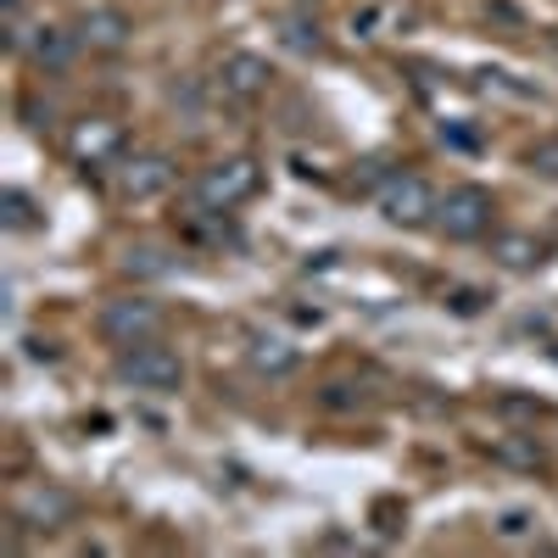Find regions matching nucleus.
<instances>
[{
	"label": "nucleus",
	"instance_id": "f257e3e1",
	"mask_svg": "<svg viewBox=\"0 0 558 558\" xmlns=\"http://www.w3.org/2000/svg\"><path fill=\"white\" fill-rule=\"evenodd\" d=\"M257 184H263L257 157H223V162H213V168L196 173L191 207H196V213H235L241 202L257 196Z\"/></svg>",
	"mask_w": 558,
	"mask_h": 558
},
{
	"label": "nucleus",
	"instance_id": "f03ea898",
	"mask_svg": "<svg viewBox=\"0 0 558 558\" xmlns=\"http://www.w3.org/2000/svg\"><path fill=\"white\" fill-rule=\"evenodd\" d=\"M162 324H168V313H162V302H151V296H112V302L96 313L101 341H112L118 352H123V347H140V341H157Z\"/></svg>",
	"mask_w": 558,
	"mask_h": 558
},
{
	"label": "nucleus",
	"instance_id": "7ed1b4c3",
	"mask_svg": "<svg viewBox=\"0 0 558 558\" xmlns=\"http://www.w3.org/2000/svg\"><path fill=\"white\" fill-rule=\"evenodd\" d=\"M112 375L134 391H179L184 386V363L179 352L157 347V341H140V347H123L118 363H112Z\"/></svg>",
	"mask_w": 558,
	"mask_h": 558
},
{
	"label": "nucleus",
	"instance_id": "20e7f679",
	"mask_svg": "<svg viewBox=\"0 0 558 558\" xmlns=\"http://www.w3.org/2000/svg\"><path fill=\"white\" fill-rule=\"evenodd\" d=\"M492 213H497L492 191H481V184H452L436 207V229L447 241H481V235H492Z\"/></svg>",
	"mask_w": 558,
	"mask_h": 558
},
{
	"label": "nucleus",
	"instance_id": "39448f33",
	"mask_svg": "<svg viewBox=\"0 0 558 558\" xmlns=\"http://www.w3.org/2000/svg\"><path fill=\"white\" fill-rule=\"evenodd\" d=\"M436 207H441V196L418 173H391L380 184V213L391 229H425V223H436Z\"/></svg>",
	"mask_w": 558,
	"mask_h": 558
},
{
	"label": "nucleus",
	"instance_id": "423d86ee",
	"mask_svg": "<svg viewBox=\"0 0 558 558\" xmlns=\"http://www.w3.org/2000/svg\"><path fill=\"white\" fill-rule=\"evenodd\" d=\"M123 151V123L118 118H78L68 129V157L84 168H107Z\"/></svg>",
	"mask_w": 558,
	"mask_h": 558
},
{
	"label": "nucleus",
	"instance_id": "0eeeda50",
	"mask_svg": "<svg viewBox=\"0 0 558 558\" xmlns=\"http://www.w3.org/2000/svg\"><path fill=\"white\" fill-rule=\"evenodd\" d=\"M173 162L162 157V151H146V157H129L123 168H118V196L123 202H151V196H162V191H173Z\"/></svg>",
	"mask_w": 558,
	"mask_h": 558
},
{
	"label": "nucleus",
	"instance_id": "6e6552de",
	"mask_svg": "<svg viewBox=\"0 0 558 558\" xmlns=\"http://www.w3.org/2000/svg\"><path fill=\"white\" fill-rule=\"evenodd\" d=\"M268 78H274V68L263 57H252V51H229L218 62V89H223L229 101H263L268 96Z\"/></svg>",
	"mask_w": 558,
	"mask_h": 558
},
{
	"label": "nucleus",
	"instance_id": "1a4fd4ad",
	"mask_svg": "<svg viewBox=\"0 0 558 558\" xmlns=\"http://www.w3.org/2000/svg\"><path fill=\"white\" fill-rule=\"evenodd\" d=\"M73 520V497L62 486H28L17 497V525L28 531H62Z\"/></svg>",
	"mask_w": 558,
	"mask_h": 558
},
{
	"label": "nucleus",
	"instance_id": "9d476101",
	"mask_svg": "<svg viewBox=\"0 0 558 558\" xmlns=\"http://www.w3.org/2000/svg\"><path fill=\"white\" fill-rule=\"evenodd\" d=\"M129 34H134L129 17L112 12V7H89V12L78 17V45H96V51H123Z\"/></svg>",
	"mask_w": 558,
	"mask_h": 558
},
{
	"label": "nucleus",
	"instance_id": "9b49d317",
	"mask_svg": "<svg viewBox=\"0 0 558 558\" xmlns=\"http://www.w3.org/2000/svg\"><path fill=\"white\" fill-rule=\"evenodd\" d=\"M246 363L257 368V375L279 380V375H291V368L302 363V352H296L286 336H252V347H246Z\"/></svg>",
	"mask_w": 558,
	"mask_h": 558
},
{
	"label": "nucleus",
	"instance_id": "f8f14e48",
	"mask_svg": "<svg viewBox=\"0 0 558 558\" xmlns=\"http://www.w3.org/2000/svg\"><path fill=\"white\" fill-rule=\"evenodd\" d=\"M23 45H28V57H34L39 68L62 73V68L73 62V51H78V34H68V28H34V39H23Z\"/></svg>",
	"mask_w": 558,
	"mask_h": 558
},
{
	"label": "nucleus",
	"instance_id": "ddd939ff",
	"mask_svg": "<svg viewBox=\"0 0 558 558\" xmlns=\"http://www.w3.org/2000/svg\"><path fill=\"white\" fill-rule=\"evenodd\" d=\"M492 257L508 268V274H531V268H542V241L536 235H497L492 241Z\"/></svg>",
	"mask_w": 558,
	"mask_h": 558
},
{
	"label": "nucleus",
	"instance_id": "4468645a",
	"mask_svg": "<svg viewBox=\"0 0 558 558\" xmlns=\"http://www.w3.org/2000/svg\"><path fill=\"white\" fill-rule=\"evenodd\" d=\"M492 458L497 463H514V470H542V447H531V441H497Z\"/></svg>",
	"mask_w": 558,
	"mask_h": 558
},
{
	"label": "nucleus",
	"instance_id": "2eb2a0df",
	"mask_svg": "<svg viewBox=\"0 0 558 558\" xmlns=\"http://www.w3.org/2000/svg\"><path fill=\"white\" fill-rule=\"evenodd\" d=\"M531 173L547 179V184H558V134H547V140H536V146H531Z\"/></svg>",
	"mask_w": 558,
	"mask_h": 558
},
{
	"label": "nucleus",
	"instance_id": "dca6fc26",
	"mask_svg": "<svg viewBox=\"0 0 558 558\" xmlns=\"http://www.w3.org/2000/svg\"><path fill=\"white\" fill-rule=\"evenodd\" d=\"M123 268H129V274H134V268H140V274H168V263H162V252H157V246H129Z\"/></svg>",
	"mask_w": 558,
	"mask_h": 558
},
{
	"label": "nucleus",
	"instance_id": "f3484780",
	"mask_svg": "<svg viewBox=\"0 0 558 558\" xmlns=\"http://www.w3.org/2000/svg\"><path fill=\"white\" fill-rule=\"evenodd\" d=\"M286 45L291 51H318V28H307L302 17H286Z\"/></svg>",
	"mask_w": 558,
	"mask_h": 558
},
{
	"label": "nucleus",
	"instance_id": "a211bd4d",
	"mask_svg": "<svg viewBox=\"0 0 558 558\" xmlns=\"http://www.w3.org/2000/svg\"><path fill=\"white\" fill-rule=\"evenodd\" d=\"M7 223H12V229H28V223H34V218H28V196H23V191H12V196H7Z\"/></svg>",
	"mask_w": 558,
	"mask_h": 558
},
{
	"label": "nucleus",
	"instance_id": "6ab92c4d",
	"mask_svg": "<svg viewBox=\"0 0 558 558\" xmlns=\"http://www.w3.org/2000/svg\"><path fill=\"white\" fill-rule=\"evenodd\" d=\"M497 531H502V536H525V531H531V514H520V508H514V514L497 520Z\"/></svg>",
	"mask_w": 558,
	"mask_h": 558
}]
</instances>
